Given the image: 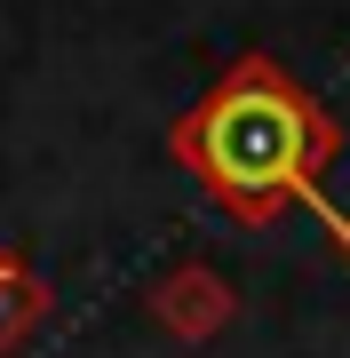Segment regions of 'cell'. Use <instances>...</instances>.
<instances>
[{
	"mask_svg": "<svg viewBox=\"0 0 350 358\" xmlns=\"http://www.w3.org/2000/svg\"><path fill=\"white\" fill-rule=\"evenodd\" d=\"M319 152H326L319 112L271 64H239L231 80H215L191 103V120L175 128V159L247 223L279 215L286 199L311 192Z\"/></svg>",
	"mask_w": 350,
	"mask_h": 358,
	"instance_id": "6da1fadb",
	"label": "cell"
},
{
	"mask_svg": "<svg viewBox=\"0 0 350 358\" xmlns=\"http://www.w3.org/2000/svg\"><path fill=\"white\" fill-rule=\"evenodd\" d=\"M32 303H40V294H32V279L0 263V343H16V327H32Z\"/></svg>",
	"mask_w": 350,
	"mask_h": 358,
	"instance_id": "7a4b0ae2",
	"label": "cell"
}]
</instances>
